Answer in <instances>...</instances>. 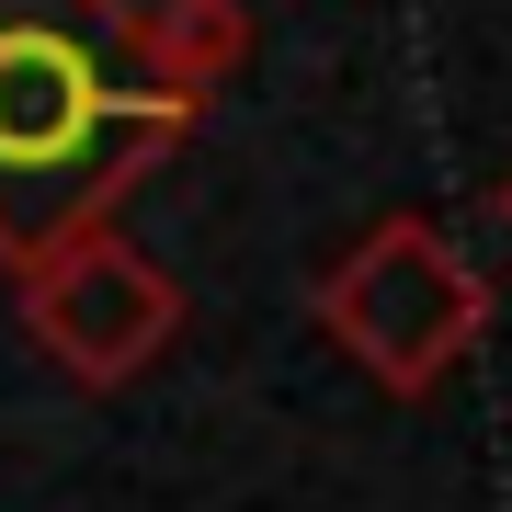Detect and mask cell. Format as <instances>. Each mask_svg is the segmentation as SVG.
Returning a JSON list of instances; mask_svg holds the SVG:
<instances>
[{
    "mask_svg": "<svg viewBox=\"0 0 512 512\" xmlns=\"http://www.w3.org/2000/svg\"><path fill=\"white\" fill-rule=\"evenodd\" d=\"M92 126H103V92L57 35H12L0 46V160L12 171H57V160H92Z\"/></svg>",
    "mask_w": 512,
    "mask_h": 512,
    "instance_id": "cell-1",
    "label": "cell"
}]
</instances>
